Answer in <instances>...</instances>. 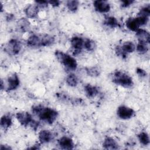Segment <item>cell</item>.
Here are the masks:
<instances>
[{
	"mask_svg": "<svg viewBox=\"0 0 150 150\" xmlns=\"http://www.w3.org/2000/svg\"><path fill=\"white\" fill-rule=\"evenodd\" d=\"M60 147L63 149H71L74 147L73 140L67 137H62L58 140Z\"/></svg>",
	"mask_w": 150,
	"mask_h": 150,
	"instance_id": "obj_13",
	"label": "cell"
},
{
	"mask_svg": "<svg viewBox=\"0 0 150 150\" xmlns=\"http://www.w3.org/2000/svg\"><path fill=\"white\" fill-rule=\"evenodd\" d=\"M55 56L57 59L69 70L73 71L77 69V63L74 57L60 50H56Z\"/></svg>",
	"mask_w": 150,
	"mask_h": 150,
	"instance_id": "obj_2",
	"label": "cell"
},
{
	"mask_svg": "<svg viewBox=\"0 0 150 150\" xmlns=\"http://www.w3.org/2000/svg\"><path fill=\"white\" fill-rule=\"evenodd\" d=\"M134 2L133 1H122V8H126V7H128V6H129L130 5H131L132 3Z\"/></svg>",
	"mask_w": 150,
	"mask_h": 150,
	"instance_id": "obj_32",
	"label": "cell"
},
{
	"mask_svg": "<svg viewBox=\"0 0 150 150\" xmlns=\"http://www.w3.org/2000/svg\"><path fill=\"white\" fill-rule=\"evenodd\" d=\"M37 145H33V146L32 147H30V148H29V149H40L39 147H38V146H36Z\"/></svg>",
	"mask_w": 150,
	"mask_h": 150,
	"instance_id": "obj_35",
	"label": "cell"
},
{
	"mask_svg": "<svg viewBox=\"0 0 150 150\" xmlns=\"http://www.w3.org/2000/svg\"><path fill=\"white\" fill-rule=\"evenodd\" d=\"M21 49V42L19 40L14 39L10 40L4 47L5 51L10 55H16L18 54Z\"/></svg>",
	"mask_w": 150,
	"mask_h": 150,
	"instance_id": "obj_6",
	"label": "cell"
},
{
	"mask_svg": "<svg viewBox=\"0 0 150 150\" xmlns=\"http://www.w3.org/2000/svg\"><path fill=\"white\" fill-rule=\"evenodd\" d=\"M16 117L18 122L24 127H27L28 125H30V122L33 120L32 119V115L29 112L25 111L18 112L16 115Z\"/></svg>",
	"mask_w": 150,
	"mask_h": 150,
	"instance_id": "obj_9",
	"label": "cell"
},
{
	"mask_svg": "<svg viewBox=\"0 0 150 150\" xmlns=\"http://www.w3.org/2000/svg\"><path fill=\"white\" fill-rule=\"evenodd\" d=\"M103 146L106 149H117L118 144L111 137H106L103 143Z\"/></svg>",
	"mask_w": 150,
	"mask_h": 150,
	"instance_id": "obj_17",
	"label": "cell"
},
{
	"mask_svg": "<svg viewBox=\"0 0 150 150\" xmlns=\"http://www.w3.org/2000/svg\"><path fill=\"white\" fill-rule=\"evenodd\" d=\"M66 83L71 87H75L78 84V78L74 74H70L67 76L66 79Z\"/></svg>",
	"mask_w": 150,
	"mask_h": 150,
	"instance_id": "obj_22",
	"label": "cell"
},
{
	"mask_svg": "<svg viewBox=\"0 0 150 150\" xmlns=\"http://www.w3.org/2000/svg\"><path fill=\"white\" fill-rule=\"evenodd\" d=\"M135 49V46L132 42H125L121 46H118L115 48L116 54L122 58H125L127 54L133 52Z\"/></svg>",
	"mask_w": 150,
	"mask_h": 150,
	"instance_id": "obj_5",
	"label": "cell"
},
{
	"mask_svg": "<svg viewBox=\"0 0 150 150\" xmlns=\"http://www.w3.org/2000/svg\"><path fill=\"white\" fill-rule=\"evenodd\" d=\"M19 79L16 74H13L8 77L7 80V87L8 91H12L16 89L19 86Z\"/></svg>",
	"mask_w": 150,
	"mask_h": 150,
	"instance_id": "obj_12",
	"label": "cell"
},
{
	"mask_svg": "<svg viewBox=\"0 0 150 150\" xmlns=\"http://www.w3.org/2000/svg\"><path fill=\"white\" fill-rule=\"evenodd\" d=\"M31 128H32L34 130H36L38 128V126H39V122L36 121H35L34 120H33L32 121V122H30V125Z\"/></svg>",
	"mask_w": 150,
	"mask_h": 150,
	"instance_id": "obj_31",
	"label": "cell"
},
{
	"mask_svg": "<svg viewBox=\"0 0 150 150\" xmlns=\"http://www.w3.org/2000/svg\"><path fill=\"white\" fill-rule=\"evenodd\" d=\"M86 71L87 74L91 77H97L99 76L100 70L98 67H91L86 68Z\"/></svg>",
	"mask_w": 150,
	"mask_h": 150,
	"instance_id": "obj_25",
	"label": "cell"
},
{
	"mask_svg": "<svg viewBox=\"0 0 150 150\" xmlns=\"http://www.w3.org/2000/svg\"><path fill=\"white\" fill-rule=\"evenodd\" d=\"M67 8L71 12H75L77 10L79 5V2L78 1L73 0L68 1L66 3Z\"/></svg>",
	"mask_w": 150,
	"mask_h": 150,
	"instance_id": "obj_26",
	"label": "cell"
},
{
	"mask_svg": "<svg viewBox=\"0 0 150 150\" xmlns=\"http://www.w3.org/2000/svg\"><path fill=\"white\" fill-rule=\"evenodd\" d=\"M36 5L40 8H45L49 4L48 1H35Z\"/></svg>",
	"mask_w": 150,
	"mask_h": 150,
	"instance_id": "obj_29",
	"label": "cell"
},
{
	"mask_svg": "<svg viewBox=\"0 0 150 150\" xmlns=\"http://www.w3.org/2000/svg\"><path fill=\"white\" fill-rule=\"evenodd\" d=\"M136 71L138 76H139L140 77H145L146 75V72L141 68H137Z\"/></svg>",
	"mask_w": 150,
	"mask_h": 150,
	"instance_id": "obj_30",
	"label": "cell"
},
{
	"mask_svg": "<svg viewBox=\"0 0 150 150\" xmlns=\"http://www.w3.org/2000/svg\"><path fill=\"white\" fill-rule=\"evenodd\" d=\"M112 81L125 88H129L133 86L134 83L132 78L127 74L121 71H116L112 74Z\"/></svg>",
	"mask_w": 150,
	"mask_h": 150,
	"instance_id": "obj_3",
	"label": "cell"
},
{
	"mask_svg": "<svg viewBox=\"0 0 150 150\" xmlns=\"http://www.w3.org/2000/svg\"><path fill=\"white\" fill-rule=\"evenodd\" d=\"M138 138L140 143L144 145H148L149 144V138L148 134L145 132H141L138 135Z\"/></svg>",
	"mask_w": 150,
	"mask_h": 150,
	"instance_id": "obj_23",
	"label": "cell"
},
{
	"mask_svg": "<svg viewBox=\"0 0 150 150\" xmlns=\"http://www.w3.org/2000/svg\"><path fill=\"white\" fill-rule=\"evenodd\" d=\"M136 35L139 42H143L146 44L149 43L150 35L149 33L147 30L142 29H139L136 31Z\"/></svg>",
	"mask_w": 150,
	"mask_h": 150,
	"instance_id": "obj_14",
	"label": "cell"
},
{
	"mask_svg": "<svg viewBox=\"0 0 150 150\" xmlns=\"http://www.w3.org/2000/svg\"><path fill=\"white\" fill-rule=\"evenodd\" d=\"M136 49L138 53L142 54L148 52V46L146 43H145L143 42H139L136 47Z\"/></svg>",
	"mask_w": 150,
	"mask_h": 150,
	"instance_id": "obj_27",
	"label": "cell"
},
{
	"mask_svg": "<svg viewBox=\"0 0 150 150\" xmlns=\"http://www.w3.org/2000/svg\"><path fill=\"white\" fill-rule=\"evenodd\" d=\"M39 12V6L36 4H30L25 9L26 15L29 18L36 17Z\"/></svg>",
	"mask_w": 150,
	"mask_h": 150,
	"instance_id": "obj_15",
	"label": "cell"
},
{
	"mask_svg": "<svg viewBox=\"0 0 150 150\" xmlns=\"http://www.w3.org/2000/svg\"><path fill=\"white\" fill-rule=\"evenodd\" d=\"M148 21V18L145 16H138L137 18H129L126 21V26L128 29L132 31H137L139 27L146 25Z\"/></svg>",
	"mask_w": 150,
	"mask_h": 150,
	"instance_id": "obj_4",
	"label": "cell"
},
{
	"mask_svg": "<svg viewBox=\"0 0 150 150\" xmlns=\"http://www.w3.org/2000/svg\"><path fill=\"white\" fill-rule=\"evenodd\" d=\"M84 91L87 96L90 98L94 97L99 93L98 88L97 87L92 86L89 84H87L84 87Z\"/></svg>",
	"mask_w": 150,
	"mask_h": 150,
	"instance_id": "obj_18",
	"label": "cell"
},
{
	"mask_svg": "<svg viewBox=\"0 0 150 150\" xmlns=\"http://www.w3.org/2000/svg\"><path fill=\"white\" fill-rule=\"evenodd\" d=\"M48 3L53 6H58L60 5V1H48Z\"/></svg>",
	"mask_w": 150,
	"mask_h": 150,
	"instance_id": "obj_33",
	"label": "cell"
},
{
	"mask_svg": "<svg viewBox=\"0 0 150 150\" xmlns=\"http://www.w3.org/2000/svg\"><path fill=\"white\" fill-rule=\"evenodd\" d=\"M27 45L31 47H39L42 46V35H32L27 40Z\"/></svg>",
	"mask_w": 150,
	"mask_h": 150,
	"instance_id": "obj_11",
	"label": "cell"
},
{
	"mask_svg": "<svg viewBox=\"0 0 150 150\" xmlns=\"http://www.w3.org/2000/svg\"><path fill=\"white\" fill-rule=\"evenodd\" d=\"M93 6L96 11L100 13L108 12L111 8L110 4L106 1L97 0L93 2Z\"/></svg>",
	"mask_w": 150,
	"mask_h": 150,
	"instance_id": "obj_10",
	"label": "cell"
},
{
	"mask_svg": "<svg viewBox=\"0 0 150 150\" xmlns=\"http://www.w3.org/2000/svg\"><path fill=\"white\" fill-rule=\"evenodd\" d=\"M53 138V134L48 130H42L39 133V139L42 144L50 142Z\"/></svg>",
	"mask_w": 150,
	"mask_h": 150,
	"instance_id": "obj_16",
	"label": "cell"
},
{
	"mask_svg": "<svg viewBox=\"0 0 150 150\" xmlns=\"http://www.w3.org/2000/svg\"><path fill=\"white\" fill-rule=\"evenodd\" d=\"M139 16H145L149 18V16L150 15V7L149 6H144L139 11V12L138 13Z\"/></svg>",
	"mask_w": 150,
	"mask_h": 150,
	"instance_id": "obj_28",
	"label": "cell"
},
{
	"mask_svg": "<svg viewBox=\"0 0 150 150\" xmlns=\"http://www.w3.org/2000/svg\"><path fill=\"white\" fill-rule=\"evenodd\" d=\"M32 112L37 115L39 119L48 124H52L57 118L58 112L49 107H46L42 105H34L32 108Z\"/></svg>",
	"mask_w": 150,
	"mask_h": 150,
	"instance_id": "obj_1",
	"label": "cell"
},
{
	"mask_svg": "<svg viewBox=\"0 0 150 150\" xmlns=\"http://www.w3.org/2000/svg\"><path fill=\"white\" fill-rule=\"evenodd\" d=\"M96 47V45L94 41L90 39H84V48L88 51H93Z\"/></svg>",
	"mask_w": 150,
	"mask_h": 150,
	"instance_id": "obj_24",
	"label": "cell"
},
{
	"mask_svg": "<svg viewBox=\"0 0 150 150\" xmlns=\"http://www.w3.org/2000/svg\"><path fill=\"white\" fill-rule=\"evenodd\" d=\"M134 113L135 112L132 108L125 105L119 106L117 111V114L118 117L123 120L131 118L134 115Z\"/></svg>",
	"mask_w": 150,
	"mask_h": 150,
	"instance_id": "obj_8",
	"label": "cell"
},
{
	"mask_svg": "<svg viewBox=\"0 0 150 150\" xmlns=\"http://www.w3.org/2000/svg\"><path fill=\"white\" fill-rule=\"evenodd\" d=\"M11 149L9 146H7V145H3L1 146V149Z\"/></svg>",
	"mask_w": 150,
	"mask_h": 150,
	"instance_id": "obj_34",
	"label": "cell"
},
{
	"mask_svg": "<svg viewBox=\"0 0 150 150\" xmlns=\"http://www.w3.org/2000/svg\"><path fill=\"white\" fill-rule=\"evenodd\" d=\"M29 27V22L25 18H21L17 22L16 28L19 31L25 32Z\"/></svg>",
	"mask_w": 150,
	"mask_h": 150,
	"instance_id": "obj_19",
	"label": "cell"
},
{
	"mask_svg": "<svg viewBox=\"0 0 150 150\" xmlns=\"http://www.w3.org/2000/svg\"><path fill=\"white\" fill-rule=\"evenodd\" d=\"M104 23L110 27V28H116L119 26V23L117 19L113 16H107L105 18L104 21Z\"/></svg>",
	"mask_w": 150,
	"mask_h": 150,
	"instance_id": "obj_20",
	"label": "cell"
},
{
	"mask_svg": "<svg viewBox=\"0 0 150 150\" xmlns=\"http://www.w3.org/2000/svg\"><path fill=\"white\" fill-rule=\"evenodd\" d=\"M0 123L1 126L5 129L8 128L12 125V118L11 116L9 115H4L1 118Z\"/></svg>",
	"mask_w": 150,
	"mask_h": 150,
	"instance_id": "obj_21",
	"label": "cell"
},
{
	"mask_svg": "<svg viewBox=\"0 0 150 150\" xmlns=\"http://www.w3.org/2000/svg\"><path fill=\"white\" fill-rule=\"evenodd\" d=\"M84 39L79 36L73 37L70 40V43L74 49L73 55L77 56L79 54L83 48H84Z\"/></svg>",
	"mask_w": 150,
	"mask_h": 150,
	"instance_id": "obj_7",
	"label": "cell"
}]
</instances>
